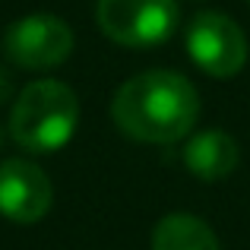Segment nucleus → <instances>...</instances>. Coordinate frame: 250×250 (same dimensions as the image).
<instances>
[{
  "instance_id": "obj_1",
  "label": "nucleus",
  "mask_w": 250,
  "mask_h": 250,
  "mask_svg": "<svg viewBox=\"0 0 250 250\" xmlns=\"http://www.w3.org/2000/svg\"><path fill=\"white\" fill-rule=\"evenodd\" d=\"M111 117L130 140L177 143L200 117V95L187 76L171 70H146L117 89Z\"/></svg>"
},
{
  "instance_id": "obj_2",
  "label": "nucleus",
  "mask_w": 250,
  "mask_h": 250,
  "mask_svg": "<svg viewBox=\"0 0 250 250\" xmlns=\"http://www.w3.org/2000/svg\"><path fill=\"white\" fill-rule=\"evenodd\" d=\"M80 102L61 80H38L19 92L10 111V136L29 152H57L76 133Z\"/></svg>"
},
{
  "instance_id": "obj_3",
  "label": "nucleus",
  "mask_w": 250,
  "mask_h": 250,
  "mask_svg": "<svg viewBox=\"0 0 250 250\" xmlns=\"http://www.w3.org/2000/svg\"><path fill=\"white\" fill-rule=\"evenodd\" d=\"M177 0H98V29L124 48H155L177 29Z\"/></svg>"
},
{
  "instance_id": "obj_4",
  "label": "nucleus",
  "mask_w": 250,
  "mask_h": 250,
  "mask_svg": "<svg viewBox=\"0 0 250 250\" xmlns=\"http://www.w3.org/2000/svg\"><path fill=\"white\" fill-rule=\"evenodd\" d=\"M187 54L203 73L225 80V76L241 73L247 63V38L241 25L225 13H196L187 25Z\"/></svg>"
},
{
  "instance_id": "obj_5",
  "label": "nucleus",
  "mask_w": 250,
  "mask_h": 250,
  "mask_svg": "<svg viewBox=\"0 0 250 250\" xmlns=\"http://www.w3.org/2000/svg\"><path fill=\"white\" fill-rule=\"evenodd\" d=\"M73 51V29L61 16H22L3 32V57L22 70L61 67Z\"/></svg>"
},
{
  "instance_id": "obj_6",
  "label": "nucleus",
  "mask_w": 250,
  "mask_h": 250,
  "mask_svg": "<svg viewBox=\"0 0 250 250\" xmlns=\"http://www.w3.org/2000/svg\"><path fill=\"white\" fill-rule=\"evenodd\" d=\"M54 187L48 174L29 159H6L0 165V215L16 225H35L48 215Z\"/></svg>"
},
{
  "instance_id": "obj_7",
  "label": "nucleus",
  "mask_w": 250,
  "mask_h": 250,
  "mask_svg": "<svg viewBox=\"0 0 250 250\" xmlns=\"http://www.w3.org/2000/svg\"><path fill=\"white\" fill-rule=\"evenodd\" d=\"M184 165L200 181H222L238 168V143L222 130L196 133L184 146Z\"/></svg>"
},
{
  "instance_id": "obj_8",
  "label": "nucleus",
  "mask_w": 250,
  "mask_h": 250,
  "mask_svg": "<svg viewBox=\"0 0 250 250\" xmlns=\"http://www.w3.org/2000/svg\"><path fill=\"white\" fill-rule=\"evenodd\" d=\"M152 250H222L215 231L190 212H171L155 225Z\"/></svg>"
},
{
  "instance_id": "obj_9",
  "label": "nucleus",
  "mask_w": 250,
  "mask_h": 250,
  "mask_svg": "<svg viewBox=\"0 0 250 250\" xmlns=\"http://www.w3.org/2000/svg\"><path fill=\"white\" fill-rule=\"evenodd\" d=\"M10 92H13V76L6 73L3 67H0V104H3L6 98H10Z\"/></svg>"
},
{
  "instance_id": "obj_10",
  "label": "nucleus",
  "mask_w": 250,
  "mask_h": 250,
  "mask_svg": "<svg viewBox=\"0 0 250 250\" xmlns=\"http://www.w3.org/2000/svg\"><path fill=\"white\" fill-rule=\"evenodd\" d=\"M0 146H3V130H0Z\"/></svg>"
}]
</instances>
